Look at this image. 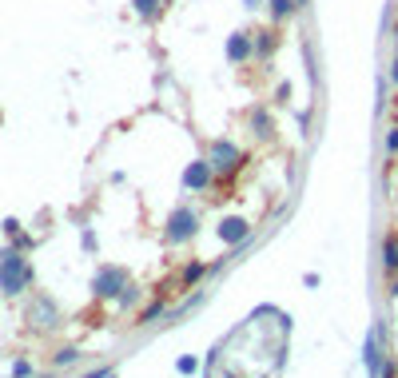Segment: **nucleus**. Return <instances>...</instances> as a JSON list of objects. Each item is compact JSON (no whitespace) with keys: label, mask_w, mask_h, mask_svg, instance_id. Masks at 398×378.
I'll list each match as a JSON object with an SVG mask.
<instances>
[{"label":"nucleus","mask_w":398,"mask_h":378,"mask_svg":"<svg viewBox=\"0 0 398 378\" xmlns=\"http://www.w3.org/2000/svg\"><path fill=\"white\" fill-rule=\"evenodd\" d=\"M120 287H124V271H116V267L104 271V275L96 279V291H100V295H116Z\"/></svg>","instance_id":"nucleus-4"},{"label":"nucleus","mask_w":398,"mask_h":378,"mask_svg":"<svg viewBox=\"0 0 398 378\" xmlns=\"http://www.w3.org/2000/svg\"><path fill=\"white\" fill-rule=\"evenodd\" d=\"M28 283H32V267H28V263H24L16 251L0 255V287H4V295H20Z\"/></svg>","instance_id":"nucleus-1"},{"label":"nucleus","mask_w":398,"mask_h":378,"mask_svg":"<svg viewBox=\"0 0 398 378\" xmlns=\"http://www.w3.org/2000/svg\"><path fill=\"white\" fill-rule=\"evenodd\" d=\"M191 231H195V215H191V211H175L172 223H168V239L179 243V239H188Z\"/></svg>","instance_id":"nucleus-3"},{"label":"nucleus","mask_w":398,"mask_h":378,"mask_svg":"<svg viewBox=\"0 0 398 378\" xmlns=\"http://www.w3.org/2000/svg\"><path fill=\"white\" fill-rule=\"evenodd\" d=\"M247 52H251L247 36H231V44H227V56H231V60H247Z\"/></svg>","instance_id":"nucleus-8"},{"label":"nucleus","mask_w":398,"mask_h":378,"mask_svg":"<svg viewBox=\"0 0 398 378\" xmlns=\"http://www.w3.org/2000/svg\"><path fill=\"white\" fill-rule=\"evenodd\" d=\"M219 235L227 239V243H243V239H247V223H243V219H227L219 227Z\"/></svg>","instance_id":"nucleus-5"},{"label":"nucleus","mask_w":398,"mask_h":378,"mask_svg":"<svg viewBox=\"0 0 398 378\" xmlns=\"http://www.w3.org/2000/svg\"><path fill=\"white\" fill-rule=\"evenodd\" d=\"M386 147H390V152H398V132H395V136H386Z\"/></svg>","instance_id":"nucleus-14"},{"label":"nucleus","mask_w":398,"mask_h":378,"mask_svg":"<svg viewBox=\"0 0 398 378\" xmlns=\"http://www.w3.org/2000/svg\"><path fill=\"white\" fill-rule=\"evenodd\" d=\"M203 275H207V267H203V263H191V267L183 271V279H188V283H195V279H203Z\"/></svg>","instance_id":"nucleus-12"},{"label":"nucleus","mask_w":398,"mask_h":378,"mask_svg":"<svg viewBox=\"0 0 398 378\" xmlns=\"http://www.w3.org/2000/svg\"><path fill=\"white\" fill-rule=\"evenodd\" d=\"M271 12H275V20H287V16L295 12V4L291 0H271Z\"/></svg>","instance_id":"nucleus-10"},{"label":"nucleus","mask_w":398,"mask_h":378,"mask_svg":"<svg viewBox=\"0 0 398 378\" xmlns=\"http://www.w3.org/2000/svg\"><path fill=\"white\" fill-rule=\"evenodd\" d=\"M56 363H76V350H60V354H56Z\"/></svg>","instance_id":"nucleus-13"},{"label":"nucleus","mask_w":398,"mask_h":378,"mask_svg":"<svg viewBox=\"0 0 398 378\" xmlns=\"http://www.w3.org/2000/svg\"><path fill=\"white\" fill-rule=\"evenodd\" d=\"M395 40H398V36H395Z\"/></svg>","instance_id":"nucleus-15"},{"label":"nucleus","mask_w":398,"mask_h":378,"mask_svg":"<svg viewBox=\"0 0 398 378\" xmlns=\"http://www.w3.org/2000/svg\"><path fill=\"white\" fill-rule=\"evenodd\" d=\"M132 4H136V12H140V16H147V20H152V16L159 12V4H163V0H132Z\"/></svg>","instance_id":"nucleus-9"},{"label":"nucleus","mask_w":398,"mask_h":378,"mask_svg":"<svg viewBox=\"0 0 398 378\" xmlns=\"http://www.w3.org/2000/svg\"><path fill=\"white\" fill-rule=\"evenodd\" d=\"M207 179H211V168H207V163H191L188 175H183V183H188V188H203Z\"/></svg>","instance_id":"nucleus-6"},{"label":"nucleus","mask_w":398,"mask_h":378,"mask_svg":"<svg viewBox=\"0 0 398 378\" xmlns=\"http://www.w3.org/2000/svg\"><path fill=\"white\" fill-rule=\"evenodd\" d=\"M382 255H386V267L395 271V267H398V239H386V247H382Z\"/></svg>","instance_id":"nucleus-11"},{"label":"nucleus","mask_w":398,"mask_h":378,"mask_svg":"<svg viewBox=\"0 0 398 378\" xmlns=\"http://www.w3.org/2000/svg\"><path fill=\"white\" fill-rule=\"evenodd\" d=\"M363 359H366V366H370V370H379V339H374V331L366 334V350H363Z\"/></svg>","instance_id":"nucleus-7"},{"label":"nucleus","mask_w":398,"mask_h":378,"mask_svg":"<svg viewBox=\"0 0 398 378\" xmlns=\"http://www.w3.org/2000/svg\"><path fill=\"white\" fill-rule=\"evenodd\" d=\"M235 163H239V147L235 143H227V140H219L215 143V152H211V168H215V172H231Z\"/></svg>","instance_id":"nucleus-2"}]
</instances>
